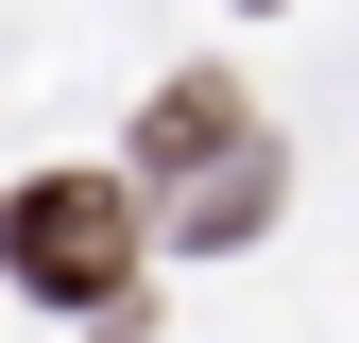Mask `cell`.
Masks as SVG:
<instances>
[{"instance_id": "7a4b0ae2", "label": "cell", "mask_w": 359, "mask_h": 343, "mask_svg": "<svg viewBox=\"0 0 359 343\" xmlns=\"http://www.w3.org/2000/svg\"><path fill=\"white\" fill-rule=\"evenodd\" d=\"M274 189H291L274 138H222L205 172H171V189H154V240H171V257H240L257 224H274Z\"/></svg>"}, {"instance_id": "6da1fadb", "label": "cell", "mask_w": 359, "mask_h": 343, "mask_svg": "<svg viewBox=\"0 0 359 343\" xmlns=\"http://www.w3.org/2000/svg\"><path fill=\"white\" fill-rule=\"evenodd\" d=\"M154 257V189L137 172H34L18 206H0V275L52 292V309H120Z\"/></svg>"}, {"instance_id": "3957f363", "label": "cell", "mask_w": 359, "mask_h": 343, "mask_svg": "<svg viewBox=\"0 0 359 343\" xmlns=\"http://www.w3.org/2000/svg\"><path fill=\"white\" fill-rule=\"evenodd\" d=\"M222 138H257V120H240V86H154V120H137V189H171V172H205Z\"/></svg>"}]
</instances>
